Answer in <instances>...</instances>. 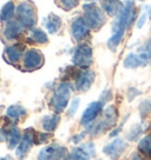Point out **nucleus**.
<instances>
[{
	"mask_svg": "<svg viewBox=\"0 0 151 160\" xmlns=\"http://www.w3.org/2000/svg\"><path fill=\"white\" fill-rule=\"evenodd\" d=\"M6 114H7L8 118H11V119L14 121V120L20 119L23 115H25L26 111H25V108H24V107H21L20 105H12L7 108Z\"/></svg>",
	"mask_w": 151,
	"mask_h": 160,
	"instance_id": "5701e85b",
	"label": "nucleus"
},
{
	"mask_svg": "<svg viewBox=\"0 0 151 160\" xmlns=\"http://www.w3.org/2000/svg\"><path fill=\"white\" fill-rule=\"evenodd\" d=\"M14 15V5L12 2H7L3 10L0 11V19L1 21H10Z\"/></svg>",
	"mask_w": 151,
	"mask_h": 160,
	"instance_id": "b1692460",
	"label": "nucleus"
},
{
	"mask_svg": "<svg viewBox=\"0 0 151 160\" xmlns=\"http://www.w3.org/2000/svg\"><path fill=\"white\" fill-rule=\"evenodd\" d=\"M103 110V102L101 101H95L86 107V110L84 111V113L81 115V124L84 126L90 125L91 122H93L95 119H96L98 114L102 112Z\"/></svg>",
	"mask_w": 151,
	"mask_h": 160,
	"instance_id": "9b49d317",
	"label": "nucleus"
},
{
	"mask_svg": "<svg viewBox=\"0 0 151 160\" xmlns=\"http://www.w3.org/2000/svg\"><path fill=\"white\" fill-rule=\"evenodd\" d=\"M18 21L24 27H32L37 21V13L34 6L31 2H23L17 10Z\"/></svg>",
	"mask_w": 151,
	"mask_h": 160,
	"instance_id": "39448f33",
	"label": "nucleus"
},
{
	"mask_svg": "<svg viewBox=\"0 0 151 160\" xmlns=\"http://www.w3.org/2000/svg\"><path fill=\"white\" fill-rule=\"evenodd\" d=\"M145 19H146V13H144V14L139 18V21L137 22V27H139V28H141L142 26H143V24L145 22Z\"/></svg>",
	"mask_w": 151,
	"mask_h": 160,
	"instance_id": "473e14b6",
	"label": "nucleus"
},
{
	"mask_svg": "<svg viewBox=\"0 0 151 160\" xmlns=\"http://www.w3.org/2000/svg\"><path fill=\"white\" fill-rule=\"evenodd\" d=\"M6 138H5V133H4V130L1 131L0 130V141H5Z\"/></svg>",
	"mask_w": 151,
	"mask_h": 160,
	"instance_id": "72a5a7b5",
	"label": "nucleus"
},
{
	"mask_svg": "<svg viewBox=\"0 0 151 160\" xmlns=\"http://www.w3.org/2000/svg\"><path fill=\"white\" fill-rule=\"evenodd\" d=\"M144 64H145V61L139 57V54H135V53H130L124 59V67L126 68H136Z\"/></svg>",
	"mask_w": 151,
	"mask_h": 160,
	"instance_id": "6ab92c4d",
	"label": "nucleus"
},
{
	"mask_svg": "<svg viewBox=\"0 0 151 160\" xmlns=\"http://www.w3.org/2000/svg\"><path fill=\"white\" fill-rule=\"evenodd\" d=\"M139 113H141L142 118H145L146 115L151 113V100H144L142 101L139 105Z\"/></svg>",
	"mask_w": 151,
	"mask_h": 160,
	"instance_id": "c85d7f7f",
	"label": "nucleus"
},
{
	"mask_svg": "<svg viewBox=\"0 0 151 160\" xmlns=\"http://www.w3.org/2000/svg\"><path fill=\"white\" fill-rule=\"evenodd\" d=\"M79 102H81V99L79 98H76L71 101V106H70V110H69V115L70 117H73L76 114V112L78 110V106H79Z\"/></svg>",
	"mask_w": 151,
	"mask_h": 160,
	"instance_id": "7c9ffc66",
	"label": "nucleus"
},
{
	"mask_svg": "<svg viewBox=\"0 0 151 160\" xmlns=\"http://www.w3.org/2000/svg\"><path fill=\"white\" fill-rule=\"evenodd\" d=\"M29 40L32 42H35V44H45L47 42V35L44 31L39 30V28H32Z\"/></svg>",
	"mask_w": 151,
	"mask_h": 160,
	"instance_id": "4be33fe9",
	"label": "nucleus"
},
{
	"mask_svg": "<svg viewBox=\"0 0 151 160\" xmlns=\"http://www.w3.org/2000/svg\"><path fill=\"white\" fill-rule=\"evenodd\" d=\"M24 51H25V46L21 44H15L6 48L4 52V58L8 64L14 65L24 57Z\"/></svg>",
	"mask_w": 151,
	"mask_h": 160,
	"instance_id": "ddd939ff",
	"label": "nucleus"
},
{
	"mask_svg": "<svg viewBox=\"0 0 151 160\" xmlns=\"http://www.w3.org/2000/svg\"><path fill=\"white\" fill-rule=\"evenodd\" d=\"M67 150L65 146L52 144L50 146H46L39 152L37 160H64L66 158Z\"/></svg>",
	"mask_w": 151,
	"mask_h": 160,
	"instance_id": "423d86ee",
	"label": "nucleus"
},
{
	"mask_svg": "<svg viewBox=\"0 0 151 160\" xmlns=\"http://www.w3.org/2000/svg\"><path fill=\"white\" fill-rule=\"evenodd\" d=\"M55 2L59 7L64 8L65 11L72 10L73 7L78 5V0H55Z\"/></svg>",
	"mask_w": 151,
	"mask_h": 160,
	"instance_id": "cd10ccee",
	"label": "nucleus"
},
{
	"mask_svg": "<svg viewBox=\"0 0 151 160\" xmlns=\"http://www.w3.org/2000/svg\"><path fill=\"white\" fill-rule=\"evenodd\" d=\"M117 108L115 106H107L104 112H103V117L102 119H99L97 122H91L90 125H87V131L86 133H89L91 135H97L104 133L107 130H110L111 127L116 125L117 122Z\"/></svg>",
	"mask_w": 151,
	"mask_h": 160,
	"instance_id": "f03ea898",
	"label": "nucleus"
},
{
	"mask_svg": "<svg viewBox=\"0 0 151 160\" xmlns=\"http://www.w3.org/2000/svg\"><path fill=\"white\" fill-rule=\"evenodd\" d=\"M139 57H141L145 62H148V61L151 62V40H149V41L146 42L145 45H144V47H142Z\"/></svg>",
	"mask_w": 151,
	"mask_h": 160,
	"instance_id": "bb28decb",
	"label": "nucleus"
},
{
	"mask_svg": "<svg viewBox=\"0 0 151 160\" xmlns=\"http://www.w3.org/2000/svg\"><path fill=\"white\" fill-rule=\"evenodd\" d=\"M45 26L50 33H52V34H53V33H57L61 26V20L59 19V17H57V15L50 14V17H49L45 21Z\"/></svg>",
	"mask_w": 151,
	"mask_h": 160,
	"instance_id": "412c9836",
	"label": "nucleus"
},
{
	"mask_svg": "<svg viewBox=\"0 0 151 160\" xmlns=\"http://www.w3.org/2000/svg\"><path fill=\"white\" fill-rule=\"evenodd\" d=\"M85 134H87L86 131L83 132V133H81V134H77V135H75V137H72V141H73V142H79V141L85 137Z\"/></svg>",
	"mask_w": 151,
	"mask_h": 160,
	"instance_id": "2f4dec72",
	"label": "nucleus"
},
{
	"mask_svg": "<svg viewBox=\"0 0 151 160\" xmlns=\"http://www.w3.org/2000/svg\"><path fill=\"white\" fill-rule=\"evenodd\" d=\"M102 7L109 15H118L123 10V5L118 0H101Z\"/></svg>",
	"mask_w": 151,
	"mask_h": 160,
	"instance_id": "f3484780",
	"label": "nucleus"
},
{
	"mask_svg": "<svg viewBox=\"0 0 151 160\" xmlns=\"http://www.w3.org/2000/svg\"><path fill=\"white\" fill-rule=\"evenodd\" d=\"M138 151L146 157L148 159L151 158V134L145 135L141 141L138 142Z\"/></svg>",
	"mask_w": 151,
	"mask_h": 160,
	"instance_id": "aec40b11",
	"label": "nucleus"
},
{
	"mask_svg": "<svg viewBox=\"0 0 151 160\" xmlns=\"http://www.w3.org/2000/svg\"><path fill=\"white\" fill-rule=\"evenodd\" d=\"M126 147H128V144H126L124 140L119 139V138H116V139H113L111 142H109V144L103 148V152H104L110 159L116 160L125 152Z\"/></svg>",
	"mask_w": 151,
	"mask_h": 160,
	"instance_id": "9d476101",
	"label": "nucleus"
},
{
	"mask_svg": "<svg viewBox=\"0 0 151 160\" xmlns=\"http://www.w3.org/2000/svg\"><path fill=\"white\" fill-rule=\"evenodd\" d=\"M71 33H72L76 40L81 41L89 35L90 28H89V26L83 18H77V19L73 20V22L71 25Z\"/></svg>",
	"mask_w": 151,
	"mask_h": 160,
	"instance_id": "f8f14e48",
	"label": "nucleus"
},
{
	"mask_svg": "<svg viewBox=\"0 0 151 160\" xmlns=\"http://www.w3.org/2000/svg\"><path fill=\"white\" fill-rule=\"evenodd\" d=\"M142 132H143L142 125L141 124H136V125H133L131 127V130L129 131V133L126 134V138H128V140H130V141H135V140H137V138L142 134Z\"/></svg>",
	"mask_w": 151,
	"mask_h": 160,
	"instance_id": "a878e982",
	"label": "nucleus"
},
{
	"mask_svg": "<svg viewBox=\"0 0 151 160\" xmlns=\"http://www.w3.org/2000/svg\"><path fill=\"white\" fill-rule=\"evenodd\" d=\"M34 145V132H32L31 128L26 131L23 138H21L19 145L15 150V155L19 160H23L26 158V155L29 154L32 146Z\"/></svg>",
	"mask_w": 151,
	"mask_h": 160,
	"instance_id": "1a4fd4ad",
	"label": "nucleus"
},
{
	"mask_svg": "<svg viewBox=\"0 0 151 160\" xmlns=\"http://www.w3.org/2000/svg\"><path fill=\"white\" fill-rule=\"evenodd\" d=\"M84 11H85L84 20L89 26V28L97 31L104 25L105 15L98 6H96L95 4H89L84 7Z\"/></svg>",
	"mask_w": 151,
	"mask_h": 160,
	"instance_id": "20e7f679",
	"label": "nucleus"
},
{
	"mask_svg": "<svg viewBox=\"0 0 151 160\" xmlns=\"http://www.w3.org/2000/svg\"><path fill=\"white\" fill-rule=\"evenodd\" d=\"M71 95V88L69 84L61 82L55 91V94L51 98V107L55 110V113H60L61 111L66 108L69 104Z\"/></svg>",
	"mask_w": 151,
	"mask_h": 160,
	"instance_id": "7ed1b4c3",
	"label": "nucleus"
},
{
	"mask_svg": "<svg viewBox=\"0 0 151 160\" xmlns=\"http://www.w3.org/2000/svg\"><path fill=\"white\" fill-rule=\"evenodd\" d=\"M59 120H60V117L58 114H50L46 115L43 118V128L46 131V132H53V131L57 128V126L59 124Z\"/></svg>",
	"mask_w": 151,
	"mask_h": 160,
	"instance_id": "a211bd4d",
	"label": "nucleus"
},
{
	"mask_svg": "<svg viewBox=\"0 0 151 160\" xmlns=\"http://www.w3.org/2000/svg\"><path fill=\"white\" fill-rule=\"evenodd\" d=\"M4 133H5L6 141H7V147L10 150H13L19 145L21 140V134L17 126L12 125L10 127H6V128H4Z\"/></svg>",
	"mask_w": 151,
	"mask_h": 160,
	"instance_id": "2eb2a0df",
	"label": "nucleus"
},
{
	"mask_svg": "<svg viewBox=\"0 0 151 160\" xmlns=\"http://www.w3.org/2000/svg\"><path fill=\"white\" fill-rule=\"evenodd\" d=\"M95 81V73L92 71H84L79 72L76 77V86L77 90L87 91Z\"/></svg>",
	"mask_w": 151,
	"mask_h": 160,
	"instance_id": "4468645a",
	"label": "nucleus"
},
{
	"mask_svg": "<svg viewBox=\"0 0 151 160\" xmlns=\"http://www.w3.org/2000/svg\"><path fill=\"white\" fill-rule=\"evenodd\" d=\"M77 148L81 151L83 154H85L87 158L95 157V154H96V148H95L93 142H86V144H81V145L79 146V147H77Z\"/></svg>",
	"mask_w": 151,
	"mask_h": 160,
	"instance_id": "393cba45",
	"label": "nucleus"
},
{
	"mask_svg": "<svg viewBox=\"0 0 151 160\" xmlns=\"http://www.w3.org/2000/svg\"><path fill=\"white\" fill-rule=\"evenodd\" d=\"M149 13H150V17H151V8H150V12H149Z\"/></svg>",
	"mask_w": 151,
	"mask_h": 160,
	"instance_id": "e433bc0d",
	"label": "nucleus"
},
{
	"mask_svg": "<svg viewBox=\"0 0 151 160\" xmlns=\"http://www.w3.org/2000/svg\"><path fill=\"white\" fill-rule=\"evenodd\" d=\"M44 62V55L40 51L31 48L23 57V66L27 71H33L39 68Z\"/></svg>",
	"mask_w": 151,
	"mask_h": 160,
	"instance_id": "6e6552de",
	"label": "nucleus"
},
{
	"mask_svg": "<svg viewBox=\"0 0 151 160\" xmlns=\"http://www.w3.org/2000/svg\"><path fill=\"white\" fill-rule=\"evenodd\" d=\"M133 14H135L133 2L131 0H128L125 5L123 6V10L118 14V18H117L116 22L113 24V27H112V35L107 41V46L111 50H115L117 46L119 45L122 38L124 37L126 28L130 26V24L135 18Z\"/></svg>",
	"mask_w": 151,
	"mask_h": 160,
	"instance_id": "f257e3e1",
	"label": "nucleus"
},
{
	"mask_svg": "<svg viewBox=\"0 0 151 160\" xmlns=\"http://www.w3.org/2000/svg\"><path fill=\"white\" fill-rule=\"evenodd\" d=\"M24 30H25V27L21 25L19 21H10L4 31V34L8 40H13L20 37Z\"/></svg>",
	"mask_w": 151,
	"mask_h": 160,
	"instance_id": "dca6fc26",
	"label": "nucleus"
},
{
	"mask_svg": "<svg viewBox=\"0 0 151 160\" xmlns=\"http://www.w3.org/2000/svg\"><path fill=\"white\" fill-rule=\"evenodd\" d=\"M1 160H8V159H7V158H3Z\"/></svg>",
	"mask_w": 151,
	"mask_h": 160,
	"instance_id": "c9c22d12",
	"label": "nucleus"
},
{
	"mask_svg": "<svg viewBox=\"0 0 151 160\" xmlns=\"http://www.w3.org/2000/svg\"><path fill=\"white\" fill-rule=\"evenodd\" d=\"M131 160H143V159H142L138 154H136V153H135V154H132V157H131Z\"/></svg>",
	"mask_w": 151,
	"mask_h": 160,
	"instance_id": "f704fd0d",
	"label": "nucleus"
},
{
	"mask_svg": "<svg viewBox=\"0 0 151 160\" xmlns=\"http://www.w3.org/2000/svg\"><path fill=\"white\" fill-rule=\"evenodd\" d=\"M72 61L81 68H87L92 64V48L87 45H79L76 48Z\"/></svg>",
	"mask_w": 151,
	"mask_h": 160,
	"instance_id": "0eeeda50",
	"label": "nucleus"
},
{
	"mask_svg": "<svg viewBox=\"0 0 151 160\" xmlns=\"http://www.w3.org/2000/svg\"><path fill=\"white\" fill-rule=\"evenodd\" d=\"M64 160H87V157L85 154H83L78 148H76L75 151H72L71 153L66 155V158Z\"/></svg>",
	"mask_w": 151,
	"mask_h": 160,
	"instance_id": "c756f323",
	"label": "nucleus"
}]
</instances>
